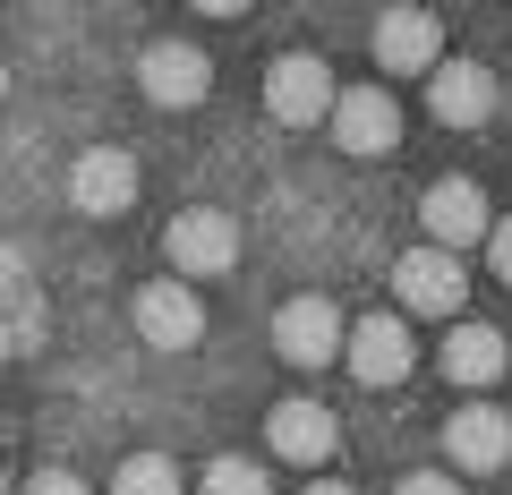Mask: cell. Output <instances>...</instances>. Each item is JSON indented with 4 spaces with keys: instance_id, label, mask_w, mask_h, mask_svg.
<instances>
[{
    "instance_id": "6da1fadb",
    "label": "cell",
    "mask_w": 512,
    "mask_h": 495,
    "mask_svg": "<svg viewBox=\"0 0 512 495\" xmlns=\"http://www.w3.org/2000/svg\"><path fill=\"white\" fill-rule=\"evenodd\" d=\"M333 77H325V60L316 52H282L274 69H265V111H274L282 129H316V120H325L333 111Z\"/></svg>"
},
{
    "instance_id": "7a4b0ae2",
    "label": "cell",
    "mask_w": 512,
    "mask_h": 495,
    "mask_svg": "<svg viewBox=\"0 0 512 495\" xmlns=\"http://www.w3.org/2000/svg\"><path fill=\"white\" fill-rule=\"evenodd\" d=\"M325 129H333L342 154H393V146H402V111H393L384 86H342L333 111H325Z\"/></svg>"
},
{
    "instance_id": "3957f363",
    "label": "cell",
    "mask_w": 512,
    "mask_h": 495,
    "mask_svg": "<svg viewBox=\"0 0 512 495\" xmlns=\"http://www.w3.org/2000/svg\"><path fill=\"white\" fill-rule=\"evenodd\" d=\"M342 359H350V376H359V385H402L410 359H419V342H410L402 316H359V325L342 333Z\"/></svg>"
},
{
    "instance_id": "277c9868",
    "label": "cell",
    "mask_w": 512,
    "mask_h": 495,
    "mask_svg": "<svg viewBox=\"0 0 512 495\" xmlns=\"http://www.w3.org/2000/svg\"><path fill=\"white\" fill-rule=\"evenodd\" d=\"M342 308L333 299H282V316H274V350L291 367H325V359H342Z\"/></svg>"
},
{
    "instance_id": "5b68a950",
    "label": "cell",
    "mask_w": 512,
    "mask_h": 495,
    "mask_svg": "<svg viewBox=\"0 0 512 495\" xmlns=\"http://www.w3.org/2000/svg\"><path fill=\"white\" fill-rule=\"evenodd\" d=\"M419 222H427V248H444V257L495 231V214H487V197H478V180H436V188L419 197Z\"/></svg>"
},
{
    "instance_id": "8992f818",
    "label": "cell",
    "mask_w": 512,
    "mask_h": 495,
    "mask_svg": "<svg viewBox=\"0 0 512 495\" xmlns=\"http://www.w3.org/2000/svg\"><path fill=\"white\" fill-rule=\"evenodd\" d=\"M393 291H402L410 316H461V299H470V274H461L444 248H410L402 265H393Z\"/></svg>"
},
{
    "instance_id": "52a82bcc",
    "label": "cell",
    "mask_w": 512,
    "mask_h": 495,
    "mask_svg": "<svg viewBox=\"0 0 512 495\" xmlns=\"http://www.w3.org/2000/svg\"><path fill=\"white\" fill-rule=\"evenodd\" d=\"M171 265H180L188 282L231 274V265H239V222H231V214H214V205L180 214V222H171Z\"/></svg>"
},
{
    "instance_id": "ba28073f",
    "label": "cell",
    "mask_w": 512,
    "mask_h": 495,
    "mask_svg": "<svg viewBox=\"0 0 512 495\" xmlns=\"http://www.w3.org/2000/svg\"><path fill=\"white\" fill-rule=\"evenodd\" d=\"M427 111H436L444 129H478L495 111V69H478V60H436V69H427Z\"/></svg>"
},
{
    "instance_id": "9c48e42d",
    "label": "cell",
    "mask_w": 512,
    "mask_h": 495,
    "mask_svg": "<svg viewBox=\"0 0 512 495\" xmlns=\"http://www.w3.org/2000/svg\"><path fill=\"white\" fill-rule=\"evenodd\" d=\"M69 205H77V214H128V205H137V163H128L120 146L77 154V171H69Z\"/></svg>"
},
{
    "instance_id": "30bf717a",
    "label": "cell",
    "mask_w": 512,
    "mask_h": 495,
    "mask_svg": "<svg viewBox=\"0 0 512 495\" xmlns=\"http://www.w3.org/2000/svg\"><path fill=\"white\" fill-rule=\"evenodd\" d=\"M137 86H146L163 111H188V103H205L214 69H205V52H197V43H154V52L137 60Z\"/></svg>"
},
{
    "instance_id": "8fae6325",
    "label": "cell",
    "mask_w": 512,
    "mask_h": 495,
    "mask_svg": "<svg viewBox=\"0 0 512 495\" xmlns=\"http://www.w3.org/2000/svg\"><path fill=\"white\" fill-rule=\"evenodd\" d=\"M444 453H453V470H504L512 461V419L495 402H461L453 427H444Z\"/></svg>"
},
{
    "instance_id": "7c38bea8",
    "label": "cell",
    "mask_w": 512,
    "mask_h": 495,
    "mask_svg": "<svg viewBox=\"0 0 512 495\" xmlns=\"http://www.w3.org/2000/svg\"><path fill=\"white\" fill-rule=\"evenodd\" d=\"M436 52H444V26L427 18V9H384V18H376V60L393 77H427Z\"/></svg>"
},
{
    "instance_id": "4fadbf2b",
    "label": "cell",
    "mask_w": 512,
    "mask_h": 495,
    "mask_svg": "<svg viewBox=\"0 0 512 495\" xmlns=\"http://www.w3.org/2000/svg\"><path fill=\"white\" fill-rule=\"evenodd\" d=\"M137 333H146L154 350H188L205 333L197 291H188V282H146V291H137Z\"/></svg>"
},
{
    "instance_id": "5bb4252c",
    "label": "cell",
    "mask_w": 512,
    "mask_h": 495,
    "mask_svg": "<svg viewBox=\"0 0 512 495\" xmlns=\"http://www.w3.org/2000/svg\"><path fill=\"white\" fill-rule=\"evenodd\" d=\"M265 444L282 461H299V470H316V461H333V410L325 402H282L265 419Z\"/></svg>"
},
{
    "instance_id": "9a60e30c",
    "label": "cell",
    "mask_w": 512,
    "mask_h": 495,
    "mask_svg": "<svg viewBox=\"0 0 512 495\" xmlns=\"http://www.w3.org/2000/svg\"><path fill=\"white\" fill-rule=\"evenodd\" d=\"M504 333L495 325H453L444 333V376H453V385H495V376H504Z\"/></svg>"
},
{
    "instance_id": "2e32d148",
    "label": "cell",
    "mask_w": 512,
    "mask_h": 495,
    "mask_svg": "<svg viewBox=\"0 0 512 495\" xmlns=\"http://www.w3.org/2000/svg\"><path fill=\"white\" fill-rule=\"evenodd\" d=\"M111 495H180V470L163 453H128L120 478H111Z\"/></svg>"
},
{
    "instance_id": "e0dca14e",
    "label": "cell",
    "mask_w": 512,
    "mask_h": 495,
    "mask_svg": "<svg viewBox=\"0 0 512 495\" xmlns=\"http://www.w3.org/2000/svg\"><path fill=\"white\" fill-rule=\"evenodd\" d=\"M197 495H274V478L256 470L248 453H222V461H205V487Z\"/></svg>"
},
{
    "instance_id": "ac0fdd59",
    "label": "cell",
    "mask_w": 512,
    "mask_h": 495,
    "mask_svg": "<svg viewBox=\"0 0 512 495\" xmlns=\"http://www.w3.org/2000/svg\"><path fill=\"white\" fill-rule=\"evenodd\" d=\"M26 495H86V478H77V470H35Z\"/></svg>"
},
{
    "instance_id": "d6986e66",
    "label": "cell",
    "mask_w": 512,
    "mask_h": 495,
    "mask_svg": "<svg viewBox=\"0 0 512 495\" xmlns=\"http://www.w3.org/2000/svg\"><path fill=\"white\" fill-rule=\"evenodd\" d=\"M402 495H461V478H444V470H419V478H402Z\"/></svg>"
},
{
    "instance_id": "ffe728a7",
    "label": "cell",
    "mask_w": 512,
    "mask_h": 495,
    "mask_svg": "<svg viewBox=\"0 0 512 495\" xmlns=\"http://www.w3.org/2000/svg\"><path fill=\"white\" fill-rule=\"evenodd\" d=\"M487 248H495V274L512 282V222H495V231H487Z\"/></svg>"
},
{
    "instance_id": "44dd1931",
    "label": "cell",
    "mask_w": 512,
    "mask_h": 495,
    "mask_svg": "<svg viewBox=\"0 0 512 495\" xmlns=\"http://www.w3.org/2000/svg\"><path fill=\"white\" fill-rule=\"evenodd\" d=\"M9 350H18V333H9V316H0V359H9Z\"/></svg>"
},
{
    "instance_id": "7402d4cb",
    "label": "cell",
    "mask_w": 512,
    "mask_h": 495,
    "mask_svg": "<svg viewBox=\"0 0 512 495\" xmlns=\"http://www.w3.org/2000/svg\"><path fill=\"white\" fill-rule=\"evenodd\" d=\"M308 495H350V487H333V478H316V487H308Z\"/></svg>"
},
{
    "instance_id": "603a6c76",
    "label": "cell",
    "mask_w": 512,
    "mask_h": 495,
    "mask_svg": "<svg viewBox=\"0 0 512 495\" xmlns=\"http://www.w3.org/2000/svg\"><path fill=\"white\" fill-rule=\"evenodd\" d=\"M0 495H9V478H0Z\"/></svg>"
}]
</instances>
